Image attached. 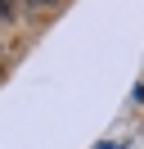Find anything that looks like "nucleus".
<instances>
[{
    "mask_svg": "<svg viewBox=\"0 0 144 149\" xmlns=\"http://www.w3.org/2000/svg\"><path fill=\"white\" fill-rule=\"evenodd\" d=\"M14 18V5H0V23H9Z\"/></svg>",
    "mask_w": 144,
    "mask_h": 149,
    "instance_id": "1",
    "label": "nucleus"
}]
</instances>
